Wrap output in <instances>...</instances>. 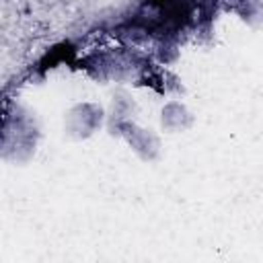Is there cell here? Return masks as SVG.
Segmentation results:
<instances>
[{"label": "cell", "mask_w": 263, "mask_h": 263, "mask_svg": "<svg viewBox=\"0 0 263 263\" xmlns=\"http://www.w3.org/2000/svg\"><path fill=\"white\" fill-rule=\"evenodd\" d=\"M105 123V109L99 103L84 101L68 109L64 117V132L70 140H88Z\"/></svg>", "instance_id": "cell-2"}, {"label": "cell", "mask_w": 263, "mask_h": 263, "mask_svg": "<svg viewBox=\"0 0 263 263\" xmlns=\"http://www.w3.org/2000/svg\"><path fill=\"white\" fill-rule=\"evenodd\" d=\"M136 111H138V105H136V101H134L127 92H123V90L115 92L109 111H105V121H107L111 134H117V129H119L123 123L134 121Z\"/></svg>", "instance_id": "cell-5"}, {"label": "cell", "mask_w": 263, "mask_h": 263, "mask_svg": "<svg viewBox=\"0 0 263 263\" xmlns=\"http://www.w3.org/2000/svg\"><path fill=\"white\" fill-rule=\"evenodd\" d=\"M37 148V125L31 115H12L0 136V158L25 164L33 158Z\"/></svg>", "instance_id": "cell-1"}, {"label": "cell", "mask_w": 263, "mask_h": 263, "mask_svg": "<svg viewBox=\"0 0 263 263\" xmlns=\"http://www.w3.org/2000/svg\"><path fill=\"white\" fill-rule=\"evenodd\" d=\"M195 123V115L193 111L181 103V101H166L160 109V125L164 132L168 134H181V132H187L191 129Z\"/></svg>", "instance_id": "cell-4"}, {"label": "cell", "mask_w": 263, "mask_h": 263, "mask_svg": "<svg viewBox=\"0 0 263 263\" xmlns=\"http://www.w3.org/2000/svg\"><path fill=\"white\" fill-rule=\"evenodd\" d=\"M117 136L127 142L132 152L144 160V162H156L162 154V142L160 136L144 125H138L136 121H127L117 129Z\"/></svg>", "instance_id": "cell-3"}]
</instances>
